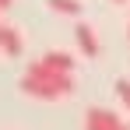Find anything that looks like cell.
I'll return each mask as SVG.
<instances>
[{
	"instance_id": "obj_9",
	"label": "cell",
	"mask_w": 130,
	"mask_h": 130,
	"mask_svg": "<svg viewBox=\"0 0 130 130\" xmlns=\"http://www.w3.org/2000/svg\"><path fill=\"white\" fill-rule=\"evenodd\" d=\"M123 130H130V127H123Z\"/></svg>"
},
{
	"instance_id": "obj_8",
	"label": "cell",
	"mask_w": 130,
	"mask_h": 130,
	"mask_svg": "<svg viewBox=\"0 0 130 130\" xmlns=\"http://www.w3.org/2000/svg\"><path fill=\"white\" fill-rule=\"evenodd\" d=\"M7 7H14V0H0V11H7Z\"/></svg>"
},
{
	"instance_id": "obj_7",
	"label": "cell",
	"mask_w": 130,
	"mask_h": 130,
	"mask_svg": "<svg viewBox=\"0 0 130 130\" xmlns=\"http://www.w3.org/2000/svg\"><path fill=\"white\" fill-rule=\"evenodd\" d=\"M116 95H120V102L130 109V81H127V77H120V81H116Z\"/></svg>"
},
{
	"instance_id": "obj_4",
	"label": "cell",
	"mask_w": 130,
	"mask_h": 130,
	"mask_svg": "<svg viewBox=\"0 0 130 130\" xmlns=\"http://www.w3.org/2000/svg\"><path fill=\"white\" fill-rule=\"evenodd\" d=\"M39 63H46L49 70H56V74H74V56L63 53V49H49V53H42Z\"/></svg>"
},
{
	"instance_id": "obj_6",
	"label": "cell",
	"mask_w": 130,
	"mask_h": 130,
	"mask_svg": "<svg viewBox=\"0 0 130 130\" xmlns=\"http://www.w3.org/2000/svg\"><path fill=\"white\" fill-rule=\"evenodd\" d=\"M46 4H49L56 14H70V18L81 14V4H77V0H46Z\"/></svg>"
},
{
	"instance_id": "obj_5",
	"label": "cell",
	"mask_w": 130,
	"mask_h": 130,
	"mask_svg": "<svg viewBox=\"0 0 130 130\" xmlns=\"http://www.w3.org/2000/svg\"><path fill=\"white\" fill-rule=\"evenodd\" d=\"M0 49H4L7 56H21V53H25V39H21V32H18V28H11V25H4Z\"/></svg>"
},
{
	"instance_id": "obj_2",
	"label": "cell",
	"mask_w": 130,
	"mask_h": 130,
	"mask_svg": "<svg viewBox=\"0 0 130 130\" xmlns=\"http://www.w3.org/2000/svg\"><path fill=\"white\" fill-rule=\"evenodd\" d=\"M127 123L112 109H88L85 112V130H123Z\"/></svg>"
},
{
	"instance_id": "obj_3",
	"label": "cell",
	"mask_w": 130,
	"mask_h": 130,
	"mask_svg": "<svg viewBox=\"0 0 130 130\" xmlns=\"http://www.w3.org/2000/svg\"><path fill=\"white\" fill-rule=\"evenodd\" d=\"M74 39H77V49H81V53H85L88 60H95V56H99V35H95V28H91V25H77V28H74Z\"/></svg>"
},
{
	"instance_id": "obj_1",
	"label": "cell",
	"mask_w": 130,
	"mask_h": 130,
	"mask_svg": "<svg viewBox=\"0 0 130 130\" xmlns=\"http://www.w3.org/2000/svg\"><path fill=\"white\" fill-rule=\"evenodd\" d=\"M21 91H25V95H32V99L56 102V99H67V95H74V77H70V74H56V70H49L46 63L32 60V63L25 67Z\"/></svg>"
}]
</instances>
